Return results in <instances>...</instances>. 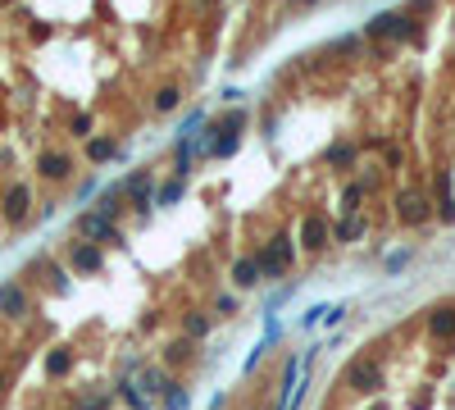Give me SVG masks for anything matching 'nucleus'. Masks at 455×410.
<instances>
[{
    "mask_svg": "<svg viewBox=\"0 0 455 410\" xmlns=\"http://www.w3.org/2000/svg\"><path fill=\"white\" fill-rule=\"evenodd\" d=\"M178 105H183V87H178V82H160L151 91V114H160V119H164V114H174Z\"/></svg>",
    "mask_w": 455,
    "mask_h": 410,
    "instance_id": "6",
    "label": "nucleus"
},
{
    "mask_svg": "<svg viewBox=\"0 0 455 410\" xmlns=\"http://www.w3.org/2000/svg\"><path fill=\"white\" fill-rule=\"evenodd\" d=\"M82 155H87V164H105V160H119L123 146H119V137H105V132H96V137L82 146Z\"/></svg>",
    "mask_w": 455,
    "mask_h": 410,
    "instance_id": "5",
    "label": "nucleus"
},
{
    "mask_svg": "<svg viewBox=\"0 0 455 410\" xmlns=\"http://www.w3.org/2000/svg\"><path fill=\"white\" fill-rule=\"evenodd\" d=\"M0 319H10V324L32 319V292L23 283H0Z\"/></svg>",
    "mask_w": 455,
    "mask_h": 410,
    "instance_id": "3",
    "label": "nucleus"
},
{
    "mask_svg": "<svg viewBox=\"0 0 455 410\" xmlns=\"http://www.w3.org/2000/svg\"><path fill=\"white\" fill-rule=\"evenodd\" d=\"M32 205H37V196H32V183H23V178H14L5 192H0V219L10 228H23L28 224V215H32Z\"/></svg>",
    "mask_w": 455,
    "mask_h": 410,
    "instance_id": "2",
    "label": "nucleus"
},
{
    "mask_svg": "<svg viewBox=\"0 0 455 410\" xmlns=\"http://www.w3.org/2000/svg\"><path fill=\"white\" fill-rule=\"evenodd\" d=\"M37 173H41L46 183H68V178H73V151H64V146H41V151H37Z\"/></svg>",
    "mask_w": 455,
    "mask_h": 410,
    "instance_id": "4",
    "label": "nucleus"
},
{
    "mask_svg": "<svg viewBox=\"0 0 455 410\" xmlns=\"http://www.w3.org/2000/svg\"><path fill=\"white\" fill-rule=\"evenodd\" d=\"M319 410H455V292L355 346Z\"/></svg>",
    "mask_w": 455,
    "mask_h": 410,
    "instance_id": "1",
    "label": "nucleus"
}]
</instances>
